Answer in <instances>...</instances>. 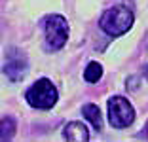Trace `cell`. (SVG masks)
Here are the masks:
<instances>
[{
  "label": "cell",
  "mask_w": 148,
  "mask_h": 142,
  "mask_svg": "<svg viewBox=\"0 0 148 142\" xmlns=\"http://www.w3.org/2000/svg\"><path fill=\"white\" fill-rule=\"evenodd\" d=\"M108 121L116 129H125L135 121V110L125 97L114 95L108 99Z\"/></svg>",
  "instance_id": "cell-4"
},
{
  "label": "cell",
  "mask_w": 148,
  "mask_h": 142,
  "mask_svg": "<svg viewBox=\"0 0 148 142\" xmlns=\"http://www.w3.org/2000/svg\"><path fill=\"white\" fill-rule=\"evenodd\" d=\"M29 72V59L19 47H8L4 53V74L10 82H21Z\"/></svg>",
  "instance_id": "cell-5"
},
{
  "label": "cell",
  "mask_w": 148,
  "mask_h": 142,
  "mask_svg": "<svg viewBox=\"0 0 148 142\" xmlns=\"http://www.w3.org/2000/svg\"><path fill=\"white\" fill-rule=\"evenodd\" d=\"M63 137L70 142H87L89 140V131L82 121H70L63 129Z\"/></svg>",
  "instance_id": "cell-6"
},
{
  "label": "cell",
  "mask_w": 148,
  "mask_h": 142,
  "mask_svg": "<svg viewBox=\"0 0 148 142\" xmlns=\"http://www.w3.org/2000/svg\"><path fill=\"white\" fill-rule=\"evenodd\" d=\"M144 76H146V80H148V65L144 66Z\"/></svg>",
  "instance_id": "cell-11"
},
{
  "label": "cell",
  "mask_w": 148,
  "mask_h": 142,
  "mask_svg": "<svg viewBox=\"0 0 148 142\" xmlns=\"http://www.w3.org/2000/svg\"><path fill=\"white\" fill-rule=\"evenodd\" d=\"M82 114L87 117V121H89L97 131L103 129V116H101V110H99L97 104H91V102L84 104V106H82Z\"/></svg>",
  "instance_id": "cell-7"
},
{
  "label": "cell",
  "mask_w": 148,
  "mask_h": 142,
  "mask_svg": "<svg viewBox=\"0 0 148 142\" xmlns=\"http://www.w3.org/2000/svg\"><path fill=\"white\" fill-rule=\"evenodd\" d=\"M133 21H135V17H133V12L129 8H125V6H114V8L106 10L103 13L99 25L108 36L116 38V36L125 34L127 30L133 27Z\"/></svg>",
  "instance_id": "cell-1"
},
{
  "label": "cell",
  "mask_w": 148,
  "mask_h": 142,
  "mask_svg": "<svg viewBox=\"0 0 148 142\" xmlns=\"http://www.w3.org/2000/svg\"><path fill=\"white\" fill-rule=\"evenodd\" d=\"M42 29L46 32V47L49 51H59L69 40V23L63 15H48L42 21Z\"/></svg>",
  "instance_id": "cell-3"
},
{
  "label": "cell",
  "mask_w": 148,
  "mask_h": 142,
  "mask_svg": "<svg viewBox=\"0 0 148 142\" xmlns=\"http://www.w3.org/2000/svg\"><path fill=\"white\" fill-rule=\"evenodd\" d=\"M15 131H17V123H15V119H13L12 116H6V117L0 119V140H10V138H13Z\"/></svg>",
  "instance_id": "cell-8"
},
{
  "label": "cell",
  "mask_w": 148,
  "mask_h": 142,
  "mask_svg": "<svg viewBox=\"0 0 148 142\" xmlns=\"http://www.w3.org/2000/svg\"><path fill=\"white\" fill-rule=\"evenodd\" d=\"M101 76H103V66H101V63H97V61H91V63L86 66V70H84V80H86L87 83H97L101 80Z\"/></svg>",
  "instance_id": "cell-9"
},
{
  "label": "cell",
  "mask_w": 148,
  "mask_h": 142,
  "mask_svg": "<svg viewBox=\"0 0 148 142\" xmlns=\"http://www.w3.org/2000/svg\"><path fill=\"white\" fill-rule=\"evenodd\" d=\"M57 99H59L57 87L48 78L36 80L25 93V100L29 102V106L36 108V110H49V108H53Z\"/></svg>",
  "instance_id": "cell-2"
},
{
  "label": "cell",
  "mask_w": 148,
  "mask_h": 142,
  "mask_svg": "<svg viewBox=\"0 0 148 142\" xmlns=\"http://www.w3.org/2000/svg\"><path fill=\"white\" fill-rule=\"evenodd\" d=\"M143 137L148 138V123H146V127H144V131H143Z\"/></svg>",
  "instance_id": "cell-10"
}]
</instances>
